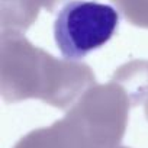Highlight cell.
Masks as SVG:
<instances>
[{
  "label": "cell",
  "mask_w": 148,
  "mask_h": 148,
  "mask_svg": "<svg viewBox=\"0 0 148 148\" xmlns=\"http://www.w3.org/2000/svg\"><path fill=\"white\" fill-rule=\"evenodd\" d=\"M95 84L96 77L87 64L55 58L21 32H2L0 92L5 102L39 99L70 109Z\"/></svg>",
  "instance_id": "1"
},
{
  "label": "cell",
  "mask_w": 148,
  "mask_h": 148,
  "mask_svg": "<svg viewBox=\"0 0 148 148\" xmlns=\"http://www.w3.org/2000/svg\"><path fill=\"white\" fill-rule=\"evenodd\" d=\"M131 100L115 82L90 87L64 116L86 148L119 147L128 125Z\"/></svg>",
  "instance_id": "2"
},
{
  "label": "cell",
  "mask_w": 148,
  "mask_h": 148,
  "mask_svg": "<svg viewBox=\"0 0 148 148\" xmlns=\"http://www.w3.org/2000/svg\"><path fill=\"white\" fill-rule=\"evenodd\" d=\"M118 12L92 0L65 3L54 22L55 44L62 57L77 61L109 42L119 25Z\"/></svg>",
  "instance_id": "3"
},
{
  "label": "cell",
  "mask_w": 148,
  "mask_h": 148,
  "mask_svg": "<svg viewBox=\"0 0 148 148\" xmlns=\"http://www.w3.org/2000/svg\"><path fill=\"white\" fill-rule=\"evenodd\" d=\"M62 0H0L2 32L23 34L38 18L41 9L52 12Z\"/></svg>",
  "instance_id": "4"
},
{
  "label": "cell",
  "mask_w": 148,
  "mask_h": 148,
  "mask_svg": "<svg viewBox=\"0 0 148 148\" xmlns=\"http://www.w3.org/2000/svg\"><path fill=\"white\" fill-rule=\"evenodd\" d=\"M128 95L131 105L145 103L148 99V61L134 60L121 65L112 77Z\"/></svg>",
  "instance_id": "5"
},
{
  "label": "cell",
  "mask_w": 148,
  "mask_h": 148,
  "mask_svg": "<svg viewBox=\"0 0 148 148\" xmlns=\"http://www.w3.org/2000/svg\"><path fill=\"white\" fill-rule=\"evenodd\" d=\"M13 148H68L58 122L51 126L38 128L22 136Z\"/></svg>",
  "instance_id": "6"
},
{
  "label": "cell",
  "mask_w": 148,
  "mask_h": 148,
  "mask_svg": "<svg viewBox=\"0 0 148 148\" xmlns=\"http://www.w3.org/2000/svg\"><path fill=\"white\" fill-rule=\"evenodd\" d=\"M123 18L139 28H148V0H112Z\"/></svg>",
  "instance_id": "7"
},
{
  "label": "cell",
  "mask_w": 148,
  "mask_h": 148,
  "mask_svg": "<svg viewBox=\"0 0 148 148\" xmlns=\"http://www.w3.org/2000/svg\"><path fill=\"white\" fill-rule=\"evenodd\" d=\"M145 116H147V119H148V99H147V102H145Z\"/></svg>",
  "instance_id": "8"
},
{
  "label": "cell",
  "mask_w": 148,
  "mask_h": 148,
  "mask_svg": "<svg viewBox=\"0 0 148 148\" xmlns=\"http://www.w3.org/2000/svg\"><path fill=\"white\" fill-rule=\"evenodd\" d=\"M116 148H128V147H116Z\"/></svg>",
  "instance_id": "9"
}]
</instances>
